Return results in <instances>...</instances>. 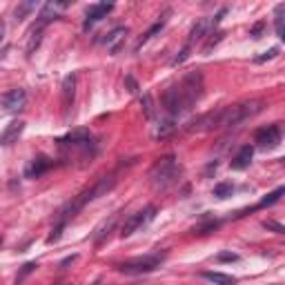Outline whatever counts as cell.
<instances>
[{"instance_id": "33", "label": "cell", "mask_w": 285, "mask_h": 285, "mask_svg": "<svg viewBox=\"0 0 285 285\" xmlns=\"http://www.w3.org/2000/svg\"><path fill=\"white\" fill-rule=\"evenodd\" d=\"M239 256L236 254H229V252H223V254H219V261H236Z\"/></svg>"}, {"instance_id": "25", "label": "cell", "mask_w": 285, "mask_h": 285, "mask_svg": "<svg viewBox=\"0 0 285 285\" xmlns=\"http://www.w3.org/2000/svg\"><path fill=\"white\" fill-rule=\"evenodd\" d=\"M279 51H281L279 47H272L270 51H263L261 56H256V58H254V63H265V60H272V58L279 56Z\"/></svg>"}, {"instance_id": "6", "label": "cell", "mask_w": 285, "mask_h": 285, "mask_svg": "<svg viewBox=\"0 0 285 285\" xmlns=\"http://www.w3.org/2000/svg\"><path fill=\"white\" fill-rule=\"evenodd\" d=\"M207 20H199L194 27H192V31H189V38H187V43H185V47L181 49V54L174 58V65H181V63H185V60L189 58V51H192V47L196 45V43H201L203 38H205V31H207Z\"/></svg>"}, {"instance_id": "4", "label": "cell", "mask_w": 285, "mask_h": 285, "mask_svg": "<svg viewBox=\"0 0 285 285\" xmlns=\"http://www.w3.org/2000/svg\"><path fill=\"white\" fill-rule=\"evenodd\" d=\"M163 256L161 254H149V256H138V259H130L118 265V272L130 274V276H138V274H149L156 268H161Z\"/></svg>"}, {"instance_id": "15", "label": "cell", "mask_w": 285, "mask_h": 285, "mask_svg": "<svg viewBox=\"0 0 285 285\" xmlns=\"http://www.w3.org/2000/svg\"><path fill=\"white\" fill-rule=\"evenodd\" d=\"M252 156H254V147L252 145H243L241 149H239V154L232 158V169H236V172H241V169H245V167H250V163H252Z\"/></svg>"}, {"instance_id": "19", "label": "cell", "mask_w": 285, "mask_h": 285, "mask_svg": "<svg viewBox=\"0 0 285 285\" xmlns=\"http://www.w3.org/2000/svg\"><path fill=\"white\" fill-rule=\"evenodd\" d=\"M116 221H118V212H116V214H112V216H110V221H103V223H100V225L96 227V232H94V241H96V243L103 241L105 236L110 234V229H112L114 225H116Z\"/></svg>"}, {"instance_id": "3", "label": "cell", "mask_w": 285, "mask_h": 285, "mask_svg": "<svg viewBox=\"0 0 285 285\" xmlns=\"http://www.w3.org/2000/svg\"><path fill=\"white\" fill-rule=\"evenodd\" d=\"M263 110L261 100H250V103H239L232 107H223V123L221 127H236L241 123H245L247 118L256 116Z\"/></svg>"}, {"instance_id": "36", "label": "cell", "mask_w": 285, "mask_h": 285, "mask_svg": "<svg viewBox=\"0 0 285 285\" xmlns=\"http://www.w3.org/2000/svg\"><path fill=\"white\" fill-rule=\"evenodd\" d=\"M0 241H3V236H0Z\"/></svg>"}, {"instance_id": "24", "label": "cell", "mask_w": 285, "mask_h": 285, "mask_svg": "<svg viewBox=\"0 0 285 285\" xmlns=\"http://www.w3.org/2000/svg\"><path fill=\"white\" fill-rule=\"evenodd\" d=\"M232 192H234L232 183H219L214 187V196H219V199H227V196H232Z\"/></svg>"}, {"instance_id": "9", "label": "cell", "mask_w": 285, "mask_h": 285, "mask_svg": "<svg viewBox=\"0 0 285 285\" xmlns=\"http://www.w3.org/2000/svg\"><path fill=\"white\" fill-rule=\"evenodd\" d=\"M27 105V94L25 90H11L3 96V107L7 112H23Z\"/></svg>"}, {"instance_id": "18", "label": "cell", "mask_w": 285, "mask_h": 285, "mask_svg": "<svg viewBox=\"0 0 285 285\" xmlns=\"http://www.w3.org/2000/svg\"><path fill=\"white\" fill-rule=\"evenodd\" d=\"M63 145H85V142H90V132L87 130H74L69 132L67 136L60 138Z\"/></svg>"}, {"instance_id": "35", "label": "cell", "mask_w": 285, "mask_h": 285, "mask_svg": "<svg viewBox=\"0 0 285 285\" xmlns=\"http://www.w3.org/2000/svg\"><path fill=\"white\" fill-rule=\"evenodd\" d=\"M65 285H72V283H65Z\"/></svg>"}, {"instance_id": "28", "label": "cell", "mask_w": 285, "mask_h": 285, "mask_svg": "<svg viewBox=\"0 0 285 285\" xmlns=\"http://www.w3.org/2000/svg\"><path fill=\"white\" fill-rule=\"evenodd\" d=\"M36 268H38V263H27V265L23 268V272H20V274H18V279H16V281L20 283V281H23V279H25V276H27V274H29V272H33V270H36Z\"/></svg>"}, {"instance_id": "12", "label": "cell", "mask_w": 285, "mask_h": 285, "mask_svg": "<svg viewBox=\"0 0 285 285\" xmlns=\"http://www.w3.org/2000/svg\"><path fill=\"white\" fill-rule=\"evenodd\" d=\"M60 94H63V110L69 112L74 105V98H76V76H74V74H69V76L63 80Z\"/></svg>"}, {"instance_id": "22", "label": "cell", "mask_w": 285, "mask_h": 285, "mask_svg": "<svg viewBox=\"0 0 285 285\" xmlns=\"http://www.w3.org/2000/svg\"><path fill=\"white\" fill-rule=\"evenodd\" d=\"M285 5H279L276 7V16H274V27H276V36L279 38H285Z\"/></svg>"}, {"instance_id": "10", "label": "cell", "mask_w": 285, "mask_h": 285, "mask_svg": "<svg viewBox=\"0 0 285 285\" xmlns=\"http://www.w3.org/2000/svg\"><path fill=\"white\" fill-rule=\"evenodd\" d=\"M67 7H69V3H58V0H54V3H47L43 9H40V13H38V23L47 25L49 20H56L60 13L67 9Z\"/></svg>"}, {"instance_id": "32", "label": "cell", "mask_w": 285, "mask_h": 285, "mask_svg": "<svg viewBox=\"0 0 285 285\" xmlns=\"http://www.w3.org/2000/svg\"><path fill=\"white\" fill-rule=\"evenodd\" d=\"M265 227H268V229H274L276 234H283V232H285L283 225H279V223H272V221H268V223H265Z\"/></svg>"}, {"instance_id": "7", "label": "cell", "mask_w": 285, "mask_h": 285, "mask_svg": "<svg viewBox=\"0 0 285 285\" xmlns=\"http://www.w3.org/2000/svg\"><path fill=\"white\" fill-rule=\"evenodd\" d=\"M221 123H223V107L216 112H207L196 120H192L187 125V132H212V130H219Z\"/></svg>"}, {"instance_id": "30", "label": "cell", "mask_w": 285, "mask_h": 285, "mask_svg": "<svg viewBox=\"0 0 285 285\" xmlns=\"http://www.w3.org/2000/svg\"><path fill=\"white\" fill-rule=\"evenodd\" d=\"M263 27H265V23H263V20H261V23H256V25L252 27V29H250V36H252V38H261Z\"/></svg>"}, {"instance_id": "21", "label": "cell", "mask_w": 285, "mask_h": 285, "mask_svg": "<svg viewBox=\"0 0 285 285\" xmlns=\"http://www.w3.org/2000/svg\"><path fill=\"white\" fill-rule=\"evenodd\" d=\"M43 23H38V27H33V29L29 31V43H27V54H33V49L38 47V43H40V33H43Z\"/></svg>"}, {"instance_id": "23", "label": "cell", "mask_w": 285, "mask_h": 285, "mask_svg": "<svg viewBox=\"0 0 285 285\" xmlns=\"http://www.w3.org/2000/svg\"><path fill=\"white\" fill-rule=\"evenodd\" d=\"M283 192L285 189L283 187H279V189H274L272 194H268L265 199H263L261 203H259V207H268V205H274V203H279L281 201V196H283Z\"/></svg>"}, {"instance_id": "8", "label": "cell", "mask_w": 285, "mask_h": 285, "mask_svg": "<svg viewBox=\"0 0 285 285\" xmlns=\"http://www.w3.org/2000/svg\"><path fill=\"white\" fill-rule=\"evenodd\" d=\"M254 142L261 149H274L281 142V130L276 125L263 127V130H259V132L254 134Z\"/></svg>"}, {"instance_id": "13", "label": "cell", "mask_w": 285, "mask_h": 285, "mask_svg": "<svg viewBox=\"0 0 285 285\" xmlns=\"http://www.w3.org/2000/svg\"><path fill=\"white\" fill-rule=\"evenodd\" d=\"M23 130H25L23 120H11V123L5 127V132L0 134V145H11V142H16L18 136L23 134Z\"/></svg>"}, {"instance_id": "5", "label": "cell", "mask_w": 285, "mask_h": 285, "mask_svg": "<svg viewBox=\"0 0 285 285\" xmlns=\"http://www.w3.org/2000/svg\"><path fill=\"white\" fill-rule=\"evenodd\" d=\"M154 216H156V207H154V205L145 207L142 212L132 214L130 219H127V221L123 223V227H120V236H123V239H127V236H132L134 232H138L140 227H145L147 223L154 219Z\"/></svg>"}, {"instance_id": "17", "label": "cell", "mask_w": 285, "mask_h": 285, "mask_svg": "<svg viewBox=\"0 0 285 285\" xmlns=\"http://www.w3.org/2000/svg\"><path fill=\"white\" fill-rule=\"evenodd\" d=\"M125 36H127V29L125 27H116L110 36L105 38V45H107V51L110 54H116L118 49H120V45H123V40H125Z\"/></svg>"}, {"instance_id": "29", "label": "cell", "mask_w": 285, "mask_h": 285, "mask_svg": "<svg viewBox=\"0 0 285 285\" xmlns=\"http://www.w3.org/2000/svg\"><path fill=\"white\" fill-rule=\"evenodd\" d=\"M214 36H216V38H209V40H207V45H205V54H209V51H212V47H214L216 43H219V40H221L223 36H225V33H223V31H219V33H214Z\"/></svg>"}, {"instance_id": "11", "label": "cell", "mask_w": 285, "mask_h": 285, "mask_svg": "<svg viewBox=\"0 0 285 285\" xmlns=\"http://www.w3.org/2000/svg\"><path fill=\"white\" fill-rule=\"evenodd\" d=\"M112 9H114V5H112V3H98V5L90 7V11H87V18H85L83 27H85V29H90L92 25H96L98 20H103Z\"/></svg>"}, {"instance_id": "2", "label": "cell", "mask_w": 285, "mask_h": 285, "mask_svg": "<svg viewBox=\"0 0 285 285\" xmlns=\"http://www.w3.org/2000/svg\"><path fill=\"white\" fill-rule=\"evenodd\" d=\"M179 176H181V167H179V163H176V158L174 156H165V158H161L152 167L149 181H152V187L156 192H165V189H169L179 181Z\"/></svg>"}, {"instance_id": "31", "label": "cell", "mask_w": 285, "mask_h": 285, "mask_svg": "<svg viewBox=\"0 0 285 285\" xmlns=\"http://www.w3.org/2000/svg\"><path fill=\"white\" fill-rule=\"evenodd\" d=\"M125 83H127V87H130V92H132V94H138V83H136V80H134L132 76H127V78H125Z\"/></svg>"}, {"instance_id": "20", "label": "cell", "mask_w": 285, "mask_h": 285, "mask_svg": "<svg viewBox=\"0 0 285 285\" xmlns=\"http://www.w3.org/2000/svg\"><path fill=\"white\" fill-rule=\"evenodd\" d=\"M203 279L212 281L214 285H234L236 279L229 274H223V272H203Z\"/></svg>"}, {"instance_id": "26", "label": "cell", "mask_w": 285, "mask_h": 285, "mask_svg": "<svg viewBox=\"0 0 285 285\" xmlns=\"http://www.w3.org/2000/svg\"><path fill=\"white\" fill-rule=\"evenodd\" d=\"M172 132H174V123H172V120H167V123H163L158 130H156L154 136H156V138H165L167 134H172Z\"/></svg>"}, {"instance_id": "1", "label": "cell", "mask_w": 285, "mask_h": 285, "mask_svg": "<svg viewBox=\"0 0 285 285\" xmlns=\"http://www.w3.org/2000/svg\"><path fill=\"white\" fill-rule=\"evenodd\" d=\"M201 96H203V74L189 72L165 92L163 103H165V110L172 116H179V114L192 110Z\"/></svg>"}, {"instance_id": "16", "label": "cell", "mask_w": 285, "mask_h": 285, "mask_svg": "<svg viewBox=\"0 0 285 285\" xmlns=\"http://www.w3.org/2000/svg\"><path fill=\"white\" fill-rule=\"evenodd\" d=\"M116 174H107L103 176V179H98V183L92 187V194H94V199H98V196H103L107 192H112L114 187H116Z\"/></svg>"}, {"instance_id": "14", "label": "cell", "mask_w": 285, "mask_h": 285, "mask_svg": "<svg viewBox=\"0 0 285 285\" xmlns=\"http://www.w3.org/2000/svg\"><path fill=\"white\" fill-rule=\"evenodd\" d=\"M49 167H51V161L45 158V156H38V158H33L29 165L25 167V176L27 179H38V176H43Z\"/></svg>"}, {"instance_id": "27", "label": "cell", "mask_w": 285, "mask_h": 285, "mask_svg": "<svg viewBox=\"0 0 285 285\" xmlns=\"http://www.w3.org/2000/svg\"><path fill=\"white\" fill-rule=\"evenodd\" d=\"M142 110H145V116L147 118L154 116V112H152V96H149V94H145V96H142Z\"/></svg>"}, {"instance_id": "34", "label": "cell", "mask_w": 285, "mask_h": 285, "mask_svg": "<svg viewBox=\"0 0 285 285\" xmlns=\"http://www.w3.org/2000/svg\"><path fill=\"white\" fill-rule=\"evenodd\" d=\"M3 31H5V25L0 23V38H3Z\"/></svg>"}]
</instances>
